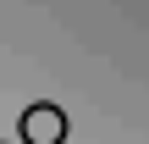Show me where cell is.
Listing matches in <instances>:
<instances>
[{"mask_svg": "<svg viewBox=\"0 0 149 144\" xmlns=\"http://www.w3.org/2000/svg\"><path fill=\"white\" fill-rule=\"evenodd\" d=\"M22 144H66V111L61 105H28L17 122Z\"/></svg>", "mask_w": 149, "mask_h": 144, "instance_id": "obj_1", "label": "cell"}]
</instances>
